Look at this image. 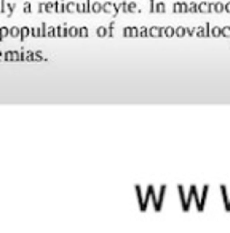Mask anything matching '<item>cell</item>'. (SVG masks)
Returning a JSON list of instances; mask_svg holds the SVG:
<instances>
[{"label": "cell", "mask_w": 230, "mask_h": 233, "mask_svg": "<svg viewBox=\"0 0 230 233\" xmlns=\"http://www.w3.org/2000/svg\"><path fill=\"white\" fill-rule=\"evenodd\" d=\"M78 35L80 37H86L88 35V27H78Z\"/></svg>", "instance_id": "f1b7e54d"}, {"label": "cell", "mask_w": 230, "mask_h": 233, "mask_svg": "<svg viewBox=\"0 0 230 233\" xmlns=\"http://www.w3.org/2000/svg\"><path fill=\"white\" fill-rule=\"evenodd\" d=\"M3 59H7V61H11V59H13V51H7L5 56H3Z\"/></svg>", "instance_id": "1f68e13d"}, {"label": "cell", "mask_w": 230, "mask_h": 233, "mask_svg": "<svg viewBox=\"0 0 230 233\" xmlns=\"http://www.w3.org/2000/svg\"><path fill=\"white\" fill-rule=\"evenodd\" d=\"M67 35H70V37H75V35H78V27H69L67 29Z\"/></svg>", "instance_id": "44dd1931"}, {"label": "cell", "mask_w": 230, "mask_h": 233, "mask_svg": "<svg viewBox=\"0 0 230 233\" xmlns=\"http://www.w3.org/2000/svg\"><path fill=\"white\" fill-rule=\"evenodd\" d=\"M66 11H77V3L75 2L66 3Z\"/></svg>", "instance_id": "7402d4cb"}, {"label": "cell", "mask_w": 230, "mask_h": 233, "mask_svg": "<svg viewBox=\"0 0 230 233\" xmlns=\"http://www.w3.org/2000/svg\"><path fill=\"white\" fill-rule=\"evenodd\" d=\"M211 37H222V27L220 26H211Z\"/></svg>", "instance_id": "7c38bea8"}, {"label": "cell", "mask_w": 230, "mask_h": 233, "mask_svg": "<svg viewBox=\"0 0 230 233\" xmlns=\"http://www.w3.org/2000/svg\"><path fill=\"white\" fill-rule=\"evenodd\" d=\"M136 193H138V201H139V207H141V211H146V209H147L146 196H142V190H141L139 185H136Z\"/></svg>", "instance_id": "8992f818"}, {"label": "cell", "mask_w": 230, "mask_h": 233, "mask_svg": "<svg viewBox=\"0 0 230 233\" xmlns=\"http://www.w3.org/2000/svg\"><path fill=\"white\" fill-rule=\"evenodd\" d=\"M225 13H230V2L225 3Z\"/></svg>", "instance_id": "8d00e7d4"}, {"label": "cell", "mask_w": 230, "mask_h": 233, "mask_svg": "<svg viewBox=\"0 0 230 233\" xmlns=\"http://www.w3.org/2000/svg\"><path fill=\"white\" fill-rule=\"evenodd\" d=\"M189 13H198V3H195V2L189 3Z\"/></svg>", "instance_id": "d6986e66"}, {"label": "cell", "mask_w": 230, "mask_h": 233, "mask_svg": "<svg viewBox=\"0 0 230 233\" xmlns=\"http://www.w3.org/2000/svg\"><path fill=\"white\" fill-rule=\"evenodd\" d=\"M189 195H190V198L192 200H195V203H197V209L201 213L203 211V206H201V203H200V195L197 192V187L195 185H190V188H189Z\"/></svg>", "instance_id": "3957f363"}, {"label": "cell", "mask_w": 230, "mask_h": 233, "mask_svg": "<svg viewBox=\"0 0 230 233\" xmlns=\"http://www.w3.org/2000/svg\"><path fill=\"white\" fill-rule=\"evenodd\" d=\"M184 35H187V27L184 26L176 27V37H184Z\"/></svg>", "instance_id": "e0dca14e"}, {"label": "cell", "mask_w": 230, "mask_h": 233, "mask_svg": "<svg viewBox=\"0 0 230 233\" xmlns=\"http://www.w3.org/2000/svg\"><path fill=\"white\" fill-rule=\"evenodd\" d=\"M195 32H197V27H187V35L193 37V35H195Z\"/></svg>", "instance_id": "4dcf8cb0"}, {"label": "cell", "mask_w": 230, "mask_h": 233, "mask_svg": "<svg viewBox=\"0 0 230 233\" xmlns=\"http://www.w3.org/2000/svg\"><path fill=\"white\" fill-rule=\"evenodd\" d=\"M56 35H59V37H66V35H67V29H66V27H62V26L56 27Z\"/></svg>", "instance_id": "ac0fdd59"}, {"label": "cell", "mask_w": 230, "mask_h": 233, "mask_svg": "<svg viewBox=\"0 0 230 233\" xmlns=\"http://www.w3.org/2000/svg\"><path fill=\"white\" fill-rule=\"evenodd\" d=\"M7 35H10V29L8 27H0V39H5Z\"/></svg>", "instance_id": "cb8c5ba5"}, {"label": "cell", "mask_w": 230, "mask_h": 233, "mask_svg": "<svg viewBox=\"0 0 230 233\" xmlns=\"http://www.w3.org/2000/svg\"><path fill=\"white\" fill-rule=\"evenodd\" d=\"M3 56H5V53H2V51H0V59H2Z\"/></svg>", "instance_id": "74e56055"}, {"label": "cell", "mask_w": 230, "mask_h": 233, "mask_svg": "<svg viewBox=\"0 0 230 233\" xmlns=\"http://www.w3.org/2000/svg\"><path fill=\"white\" fill-rule=\"evenodd\" d=\"M29 34H31V29L29 27H21V39H26Z\"/></svg>", "instance_id": "d4e9b609"}, {"label": "cell", "mask_w": 230, "mask_h": 233, "mask_svg": "<svg viewBox=\"0 0 230 233\" xmlns=\"http://www.w3.org/2000/svg\"><path fill=\"white\" fill-rule=\"evenodd\" d=\"M102 11H105V13H112V15H117V13H118V7H117V3L105 2V3H102Z\"/></svg>", "instance_id": "5b68a950"}, {"label": "cell", "mask_w": 230, "mask_h": 233, "mask_svg": "<svg viewBox=\"0 0 230 233\" xmlns=\"http://www.w3.org/2000/svg\"><path fill=\"white\" fill-rule=\"evenodd\" d=\"M130 11H138V5L134 2H128V13Z\"/></svg>", "instance_id": "83f0119b"}, {"label": "cell", "mask_w": 230, "mask_h": 233, "mask_svg": "<svg viewBox=\"0 0 230 233\" xmlns=\"http://www.w3.org/2000/svg\"><path fill=\"white\" fill-rule=\"evenodd\" d=\"M222 37H225V39H230V26L222 27Z\"/></svg>", "instance_id": "4316f807"}, {"label": "cell", "mask_w": 230, "mask_h": 233, "mask_svg": "<svg viewBox=\"0 0 230 233\" xmlns=\"http://www.w3.org/2000/svg\"><path fill=\"white\" fill-rule=\"evenodd\" d=\"M209 11H212V3H209V2L198 3V13H209Z\"/></svg>", "instance_id": "52a82bcc"}, {"label": "cell", "mask_w": 230, "mask_h": 233, "mask_svg": "<svg viewBox=\"0 0 230 233\" xmlns=\"http://www.w3.org/2000/svg\"><path fill=\"white\" fill-rule=\"evenodd\" d=\"M123 35H125V37H131V27H125V29H123Z\"/></svg>", "instance_id": "d6a6232c"}, {"label": "cell", "mask_w": 230, "mask_h": 233, "mask_svg": "<svg viewBox=\"0 0 230 233\" xmlns=\"http://www.w3.org/2000/svg\"><path fill=\"white\" fill-rule=\"evenodd\" d=\"M149 35L150 37H161L163 35V27H158V26L149 27Z\"/></svg>", "instance_id": "ba28073f"}, {"label": "cell", "mask_w": 230, "mask_h": 233, "mask_svg": "<svg viewBox=\"0 0 230 233\" xmlns=\"http://www.w3.org/2000/svg\"><path fill=\"white\" fill-rule=\"evenodd\" d=\"M166 11V5L163 2H157V5H155V13H165Z\"/></svg>", "instance_id": "2e32d148"}, {"label": "cell", "mask_w": 230, "mask_h": 233, "mask_svg": "<svg viewBox=\"0 0 230 233\" xmlns=\"http://www.w3.org/2000/svg\"><path fill=\"white\" fill-rule=\"evenodd\" d=\"M91 11H93V13H99V11H102V3L91 2Z\"/></svg>", "instance_id": "9a60e30c"}, {"label": "cell", "mask_w": 230, "mask_h": 233, "mask_svg": "<svg viewBox=\"0 0 230 233\" xmlns=\"http://www.w3.org/2000/svg\"><path fill=\"white\" fill-rule=\"evenodd\" d=\"M149 3H150V13H155V5H157V2H155V0H150Z\"/></svg>", "instance_id": "836d02e7"}, {"label": "cell", "mask_w": 230, "mask_h": 233, "mask_svg": "<svg viewBox=\"0 0 230 233\" xmlns=\"http://www.w3.org/2000/svg\"><path fill=\"white\" fill-rule=\"evenodd\" d=\"M165 192H166V185H161V187H160V193H158V196H157V201H158L160 207H161V203H163V198H165Z\"/></svg>", "instance_id": "5bb4252c"}, {"label": "cell", "mask_w": 230, "mask_h": 233, "mask_svg": "<svg viewBox=\"0 0 230 233\" xmlns=\"http://www.w3.org/2000/svg\"><path fill=\"white\" fill-rule=\"evenodd\" d=\"M77 11H80V13H85V7H83V3H77Z\"/></svg>", "instance_id": "d590c367"}, {"label": "cell", "mask_w": 230, "mask_h": 233, "mask_svg": "<svg viewBox=\"0 0 230 233\" xmlns=\"http://www.w3.org/2000/svg\"><path fill=\"white\" fill-rule=\"evenodd\" d=\"M96 34L99 37H109V27H105V26H99L96 29Z\"/></svg>", "instance_id": "4fadbf2b"}, {"label": "cell", "mask_w": 230, "mask_h": 233, "mask_svg": "<svg viewBox=\"0 0 230 233\" xmlns=\"http://www.w3.org/2000/svg\"><path fill=\"white\" fill-rule=\"evenodd\" d=\"M56 11H66V3L56 2Z\"/></svg>", "instance_id": "f546056e"}, {"label": "cell", "mask_w": 230, "mask_h": 233, "mask_svg": "<svg viewBox=\"0 0 230 233\" xmlns=\"http://www.w3.org/2000/svg\"><path fill=\"white\" fill-rule=\"evenodd\" d=\"M220 196H222L225 211H227V213H230V193H229L227 185H220Z\"/></svg>", "instance_id": "7a4b0ae2"}, {"label": "cell", "mask_w": 230, "mask_h": 233, "mask_svg": "<svg viewBox=\"0 0 230 233\" xmlns=\"http://www.w3.org/2000/svg\"><path fill=\"white\" fill-rule=\"evenodd\" d=\"M208 192H209V187H208V185H204L203 192H201V195H200V203H201L203 209H204V203H206V200H208Z\"/></svg>", "instance_id": "9c48e42d"}, {"label": "cell", "mask_w": 230, "mask_h": 233, "mask_svg": "<svg viewBox=\"0 0 230 233\" xmlns=\"http://www.w3.org/2000/svg\"><path fill=\"white\" fill-rule=\"evenodd\" d=\"M203 27H204V37H211V24L206 23Z\"/></svg>", "instance_id": "484cf974"}, {"label": "cell", "mask_w": 230, "mask_h": 233, "mask_svg": "<svg viewBox=\"0 0 230 233\" xmlns=\"http://www.w3.org/2000/svg\"><path fill=\"white\" fill-rule=\"evenodd\" d=\"M173 11H174V13H189V3H185V2H176L173 5Z\"/></svg>", "instance_id": "277c9868"}, {"label": "cell", "mask_w": 230, "mask_h": 233, "mask_svg": "<svg viewBox=\"0 0 230 233\" xmlns=\"http://www.w3.org/2000/svg\"><path fill=\"white\" fill-rule=\"evenodd\" d=\"M177 192H179V198H181V203H182V209L187 213V211H189V207H190V201H192L190 195L185 193V190H184V187H182L181 184L177 185Z\"/></svg>", "instance_id": "6da1fadb"}, {"label": "cell", "mask_w": 230, "mask_h": 233, "mask_svg": "<svg viewBox=\"0 0 230 233\" xmlns=\"http://www.w3.org/2000/svg\"><path fill=\"white\" fill-rule=\"evenodd\" d=\"M212 11H216V13H222V11H225V3L214 2L212 3Z\"/></svg>", "instance_id": "30bf717a"}, {"label": "cell", "mask_w": 230, "mask_h": 233, "mask_svg": "<svg viewBox=\"0 0 230 233\" xmlns=\"http://www.w3.org/2000/svg\"><path fill=\"white\" fill-rule=\"evenodd\" d=\"M163 35L165 37H174V35H176V29L171 27V26L163 27Z\"/></svg>", "instance_id": "8fae6325"}, {"label": "cell", "mask_w": 230, "mask_h": 233, "mask_svg": "<svg viewBox=\"0 0 230 233\" xmlns=\"http://www.w3.org/2000/svg\"><path fill=\"white\" fill-rule=\"evenodd\" d=\"M139 27H131V37H138Z\"/></svg>", "instance_id": "e575fe53"}, {"label": "cell", "mask_w": 230, "mask_h": 233, "mask_svg": "<svg viewBox=\"0 0 230 233\" xmlns=\"http://www.w3.org/2000/svg\"><path fill=\"white\" fill-rule=\"evenodd\" d=\"M138 37H149V27H139Z\"/></svg>", "instance_id": "603a6c76"}, {"label": "cell", "mask_w": 230, "mask_h": 233, "mask_svg": "<svg viewBox=\"0 0 230 233\" xmlns=\"http://www.w3.org/2000/svg\"><path fill=\"white\" fill-rule=\"evenodd\" d=\"M10 35L11 37H21V29L19 27H11L10 29Z\"/></svg>", "instance_id": "ffe728a7"}]
</instances>
